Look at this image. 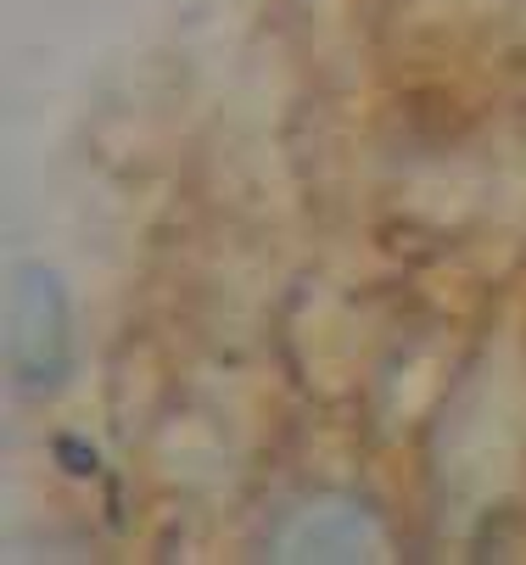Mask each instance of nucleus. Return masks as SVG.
Wrapping results in <instances>:
<instances>
[{"instance_id": "1", "label": "nucleus", "mask_w": 526, "mask_h": 565, "mask_svg": "<svg viewBox=\"0 0 526 565\" xmlns=\"http://www.w3.org/2000/svg\"><path fill=\"white\" fill-rule=\"evenodd\" d=\"M7 364L18 392L45 397L67 381L73 370V313L56 269L45 264H18L12 291H7Z\"/></svg>"}, {"instance_id": "2", "label": "nucleus", "mask_w": 526, "mask_h": 565, "mask_svg": "<svg viewBox=\"0 0 526 565\" xmlns=\"http://www.w3.org/2000/svg\"><path fill=\"white\" fill-rule=\"evenodd\" d=\"M375 521L353 499H314L297 510L280 532V559H369L375 554Z\"/></svg>"}]
</instances>
